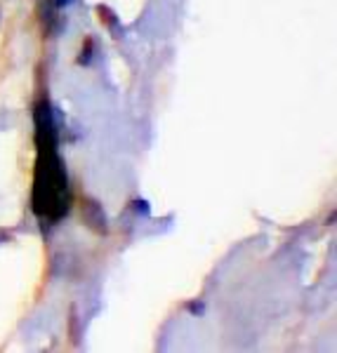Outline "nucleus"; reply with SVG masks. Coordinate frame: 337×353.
Wrapping results in <instances>:
<instances>
[{"instance_id": "1", "label": "nucleus", "mask_w": 337, "mask_h": 353, "mask_svg": "<svg viewBox=\"0 0 337 353\" xmlns=\"http://www.w3.org/2000/svg\"><path fill=\"white\" fill-rule=\"evenodd\" d=\"M38 161L36 176H33V210L43 219H59L68 210V186L66 172L55 149V132L48 109H38Z\"/></svg>"}]
</instances>
